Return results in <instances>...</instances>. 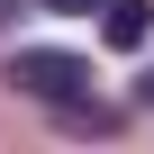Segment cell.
I'll return each instance as SVG.
<instances>
[{
    "instance_id": "6da1fadb",
    "label": "cell",
    "mask_w": 154,
    "mask_h": 154,
    "mask_svg": "<svg viewBox=\"0 0 154 154\" xmlns=\"http://www.w3.org/2000/svg\"><path fill=\"white\" fill-rule=\"evenodd\" d=\"M9 82L54 109V100H82V91H91V63H82V54H54V45H27V54L9 63Z\"/></svg>"
},
{
    "instance_id": "7a4b0ae2",
    "label": "cell",
    "mask_w": 154,
    "mask_h": 154,
    "mask_svg": "<svg viewBox=\"0 0 154 154\" xmlns=\"http://www.w3.org/2000/svg\"><path fill=\"white\" fill-rule=\"evenodd\" d=\"M100 36H109V45H127V54H136V45H145V36H154V0H109V9H100Z\"/></svg>"
},
{
    "instance_id": "3957f363",
    "label": "cell",
    "mask_w": 154,
    "mask_h": 154,
    "mask_svg": "<svg viewBox=\"0 0 154 154\" xmlns=\"http://www.w3.org/2000/svg\"><path fill=\"white\" fill-rule=\"evenodd\" d=\"M54 118H63L72 136H118V127H127V109H109V100H91V91H82V100H54Z\"/></svg>"
},
{
    "instance_id": "277c9868",
    "label": "cell",
    "mask_w": 154,
    "mask_h": 154,
    "mask_svg": "<svg viewBox=\"0 0 154 154\" xmlns=\"http://www.w3.org/2000/svg\"><path fill=\"white\" fill-rule=\"evenodd\" d=\"M36 9H63V18H91V9H109V0H36Z\"/></svg>"
},
{
    "instance_id": "5b68a950",
    "label": "cell",
    "mask_w": 154,
    "mask_h": 154,
    "mask_svg": "<svg viewBox=\"0 0 154 154\" xmlns=\"http://www.w3.org/2000/svg\"><path fill=\"white\" fill-rule=\"evenodd\" d=\"M136 109H154V72H145V82H136Z\"/></svg>"
},
{
    "instance_id": "8992f818",
    "label": "cell",
    "mask_w": 154,
    "mask_h": 154,
    "mask_svg": "<svg viewBox=\"0 0 154 154\" xmlns=\"http://www.w3.org/2000/svg\"><path fill=\"white\" fill-rule=\"evenodd\" d=\"M9 18H18V0H0V27H9Z\"/></svg>"
}]
</instances>
